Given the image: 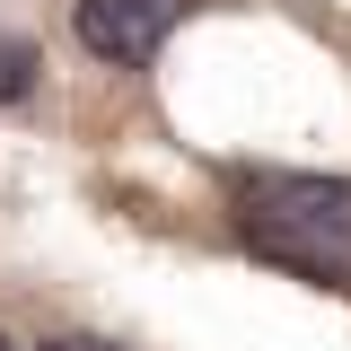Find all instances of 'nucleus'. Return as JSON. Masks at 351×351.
Wrapping results in <instances>:
<instances>
[{
	"mask_svg": "<svg viewBox=\"0 0 351 351\" xmlns=\"http://www.w3.org/2000/svg\"><path fill=\"white\" fill-rule=\"evenodd\" d=\"M0 351H9V334H0Z\"/></svg>",
	"mask_w": 351,
	"mask_h": 351,
	"instance_id": "nucleus-5",
	"label": "nucleus"
},
{
	"mask_svg": "<svg viewBox=\"0 0 351 351\" xmlns=\"http://www.w3.org/2000/svg\"><path fill=\"white\" fill-rule=\"evenodd\" d=\"M184 18H193V0H71V36L114 71H141Z\"/></svg>",
	"mask_w": 351,
	"mask_h": 351,
	"instance_id": "nucleus-2",
	"label": "nucleus"
},
{
	"mask_svg": "<svg viewBox=\"0 0 351 351\" xmlns=\"http://www.w3.org/2000/svg\"><path fill=\"white\" fill-rule=\"evenodd\" d=\"M36 80H44V53H36L27 36H9V27H0V106H27Z\"/></svg>",
	"mask_w": 351,
	"mask_h": 351,
	"instance_id": "nucleus-3",
	"label": "nucleus"
},
{
	"mask_svg": "<svg viewBox=\"0 0 351 351\" xmlns=\"http://www.w3.org/2000/svg\"><path fill=\"white\" fill-rule=\"evenodd\" d=\"M228 228H237V246L255 263L351 299V176L237 167L228 176Z\"/></svg>",
	"mask_w": 351,
	"mask_h": 351,
	"instance_id": "nucleus-1",
	"label": "nucleus"
},
{
	"mask_svg": "<svg viewBox=\"0 0 351 351\" xmlns=\"http://www.w3.org/2000/svg\"><path fill=\"white\" fill-rule=\"evenodd\" d=\"M44 351H114V343H97V334H62V343H44Z\"/></svg>",
	"mask_w": 351,
	"mask_h": 351,
	"instance_id": "nucleus-4",
	"label": "nucleus"
}]
</instances>
